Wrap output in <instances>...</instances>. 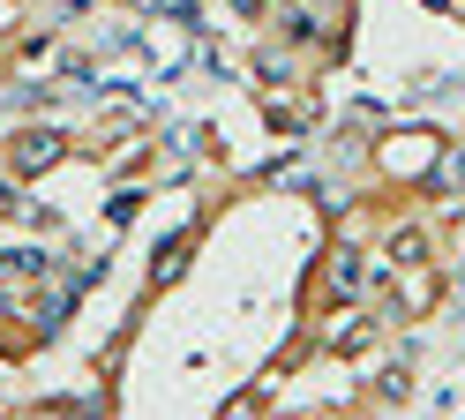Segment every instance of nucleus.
Returning <instances> with one entry per match:
<instances>
[{"label": "nucleus", "mask_w": 465, "mask_h": 420, "mask_svg": "<svg viewBox=\"0 0 465 420\" xmlns=\"http://www.w3.org/2000/svg\"><path fill=\"white\" fill-rule=\"evenodd\" d=\"M61 158H68V135H61V128H31V135H15V143H8V173H15V180L53 173Z\"/></svg>", "instance_id": "1"}, {"label": "nucleus", "mask_w": 465, "mask_h": 420, "mask_svg": "<svg viewBox=\"0 0 465 420\" xmlns=\"http://www.w3.org/2000/svg\"><path fill=\"white\" fill-rule=\"evenodd\" d=\"M361 270H368V263H361V248H331V278H323V285H331L338 300H353V293L368 285V278H361Z\"/></svg>", "instance_id": "2"}, {"label": "nucleus", "mask_w": 465, "mask_h": 420, "mask_svg": "<svg viewBox=\"0 0 465 420\" xmlns=\"http://www.w3.org/2000/svg\"><path fill=\"white\" fill-rule=\"evenodd\" d=\"M420 255H428V233H420V225L391 233V263H420Z\"/></svg>", "instance_id": "3"}, {"label": "nucleus", "mask_w": 465, "mask_h": 420, "mask_svg": "<svg viewBox=\"0 0 465 420\" xmlns=\"http://www.w3.org/2000/svg\"><path fill=\"white\" fill-rule=\"evenodd\" d=\"M181 255H188V233H181V240H165V248H158V285L173 278V270H181Z\"/></svg>", "instance_id": "4"}, {"label": "nucleus", "mask_w": 465, "mask_h": 420, "mask_svg": "<svg viewBox=\"0 0 465 420\" xmlns=\"http://www.w3.org/2000/svg\"><path fill=\"white\" fill-rule=\"evenodd\" d=\"M375 398L398 405V398H405V368H383V375H375Z\"/></svg>", "instance_id": "5"}]
</instances>
